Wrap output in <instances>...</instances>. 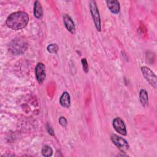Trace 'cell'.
<instances>
[{
    "label": "cell",
    "instance_id": "6da1fadb",
    "mask_svg": "<svg viewBox=\"0 0 157 157\" xmlns=\"http://www.w3.org/2000/svg\"><path fill=\"white\" fill-rule=\"evenodd\" d=\"M29 16L23 11H18L11 13L6 20V25L13 30H19L25 28L28 23Z\"/></svg>",
    "mask_w": 157,
    "mask_h": 157
},
{
    "label": "cell",
    "instance_id": "7a4b0ae2",
    "mask_svg": "<svg viewBox=\"0 0 157 157\" xmlns=\"http://www.w3.org/2000/svg\"><path fill=\"white\" fill-rule=\"evenodd\" d=\"M28 49V43L21 37H16L8 44V50L12 55H18L24 53Z\"/></svg>",
    "mask_w": 157,
    "mask_h": 157
},
{
    "label": "cell",
    "instance_id": "3957f363",
    "mask_svg": "<svg viewBox=\"0 0 157 157\" xmlns=\"http://www.w3.org/2000/svg\"><path fill=\"white\" fill-rule=\"evenodd\" d=\"M90 5V13L94 22V24L95 25V27L96 29L98 31H101V18L98 10V8L97 7L96 3L94 1H90L89 2Z\"/></svg>",
    "mask_w": 157,
    "mask_h": 157
},
{
    "label": "cell",
    "instance_id": "277c9868",
    "mask_svg": "<svg viewBox=\"0 0 157 157\" xmlns=\"http://www.w3.org/2000/svg\"><path fill=\"white\" fill-rule=\"evenodd\" d=\"M110 139L112 143L121 151H125L129 149V145L128 142L123 137L117 134H112L110 136Z\"/></svg>",
    "mask_w": 157,
    "mask_h": 157
},
{
    "label": "cell",
    "instance_id": "5b68a950",
    "mask_svg": "<svg viewBox=\"0 0 157 157\" xmlns=\"http://www.w3.org/2000/svg\"><path fill=\"white\" fill-rule=\"evenodd\" d=\"M141 71L147 81L152 86L156 88L157 85V78L156 75L153 73V72L150 68L146 66H142L141 67Z\"/></svg>",
    "mask_w": 157,
    "mask_h": 157
},
{
    "label": "cell",
    "instance_id": "8992f818",
    "mask_svg": "<svg viewBox=\"0 0 157 157\" xmlns=\"http://www.w3.org/2000/svg\"><path fill=\"white\" fill-rule=\"evenodd\" d=\"M112 125L115 130L123 136H126L127 131L125 124L123 120L120 117H117L113 120Z\"/></svg>",
    "mask_w": 157,
    "mask_h": 157
},
{
    "label": "cell",
    "instance_id": "52a82bcc",
    "mask_svg": "<svg viewBox=\"0 0 157 157\" xmlns=\"http://www.w3.org/2000/svg\"><path fill=\"white\" fill-rule=\"evenodd\" d=\"M45 66L42 63H39L35 67V75L37 82L42 83L45 79Z\"/></svg>",
    "mask_w": 157,
    "mask_h": 157
},
{
    "label": "cell",
    "instance_id": "ba28073f",
    "mask_svg": "<svg viewBox=\"0 0 157 157\" xmlns=\"http://www.w3.org/2000/svg\"><path fill=\"white\" fill-rule=\"evenodd\" d=\"M63 23L66 29L71 33H74L75 31V25L72 20L71 17L67 15L64 14L63 15Z\"/></svg>",
    "mask_w": 157,
    "mask_h": 157
},
{
    "label": "cell",
    "instance_id": "9c48e42d",
    "mask_svg": "<svg viewBox=\"0 0 157 157\" xmlns=\"http://www.w3.org/2000/svg\"><path fill=\"white\" fill-rule=\"evenodd\" d=\"M107 7L109 9V10L114 13V14H118L120 11V2L118 1H110L108 0L105 1Z\"/></svg>",
    "mask_w": 157,
    "mask_h": 157
},
{
    "label": "cell",
    "instance_id": "30bf717a",
    "mask_svg": "<svg viewBox=\"0 0 157 157\" xmlns=\"http://www.w3.org/2000/svg\"><path fill=\"white\" fill-rule=\"evenodd\" d=\"M59 103L61 105L65 108H68L71 105V98L70 95L67 91H64L61 94L59 98Z\"/></svg>",
    "mask_w": 157,
    "mask_h": 157
},
{
    "label": "cell",
    "instance_id": "8fae6325",
    "mask_svg": "<svg viewBox=\"0 0 157 157\" xmlns=\"http://www.w3.org/2000/svg\"><path fill=\"white\" fill-rule=\"evenodd\" d=\"M34 15L37 19H40L43 17V10L42 5L39 1H36L34 4Z\"/></svg>",
    "mask_w": 157,
    "mask_h": 157
},
{
    "label": "cell",
    "instance_id": "7c38bea8",
    "mask_svg": "<svg viewBox=\"0 0 157 157\" xmlns=\"http://www.w3.org/2000/svg\"><path fill=\"white\" fill-rule=\"evenodd\" d=\"M139 100L142 106L146 107L148 105V96L147 91L142 89L139 93Z\"/></svg>",
    "mask_w": 157,
    "mask_h": 157
},
{
    "label": "cell",
    "instance_id": "4fadbf2b",
    "mask_svg": "<svg viewBox=\"0 0 157 157\" xmlns=\"http://www.w3.org/2000/svg\"><path fill=\"white\" fill-rule=\"evenodd\" d=\"M42 155L45 157L51 156L53 155V150L49 145H44L42 149Z\"/></svg>",
    "mask_w": 157,
    "mask_h": 157
},
{
    "label": "cell",
    "instance_id": "5bb4252c",
    "mask_svg": "<svg viewBox=\"0 0 157 157\" xmlns=\"http://www.w3.org/2000/svg\"><path fill=\"white\" fill-rule=\"evenodd\" d=\"M47 51L50 53H56L59 47L56 44H51L47 46Z\"/></svg>",
    "mask_w": 157,
    "mask_h": 157
},
{
    "label": "cell",
    "instance_id": "9a60e30c",
    "mask_svg": "<svg viewBox=\"0 0 157 157\" xmlns=\"http://www.w3.org/2000/svg\"><path fill=\"white\" fill-rule=\"evenodd\" d=\"M81 63H82V67L84 71V72L85 73H87L88 72V62L86 58H82L81 60Z\"/></svg>",
    "mask_w": 157,
    "mask_h": 157
},
{
    "label": "cell",
    "instance_id": "2e32d148",
    "mask_svg": "<svg viewBox=\"0 0 157 157\" xmlns=\"http://www.w3.org/2000/svg\"><path fill=\"white\" fill-rule=\"evenodd\" d=\"M58 121H59V123L62 126H64V127H66L67 124V120L63 117H59V120H58Z\"/></svg>",
    "mask_w": 157,
    "mask_h": 157
},
{
    "label": "cell",
    "instance_id": "e0dca14e",
    "mask_svg": "<svg viewBox=\"0 0 157 157\" xmlns=\"http://www.w3.org/2000/svg\"><path fill=\"white\" fill-rule=\"evenodd\" d=\"M47 129L48 132L50 135H52V136H53V135H54V131H53L52 128L48 124H47Z\"/></svg>",
    "mask_w": 157,
    "mask_h": 157
}]
</instances>
